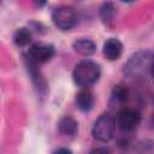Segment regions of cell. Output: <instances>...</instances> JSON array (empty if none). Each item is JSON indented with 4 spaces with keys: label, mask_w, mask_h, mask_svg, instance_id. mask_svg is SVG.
<instances>
[{
    "label": "cell",
    "mask_w": 154,
    "mask_h": 154,
    "mask_svg": "<svg viewBox=\"0 0 154 154\" xmlns=\"http://www.w3.org/2000/svg\"><path fill=\"white\" fill-rule=\"evenodd\" d=\"M89 154H111V153H109L108 149H106V148H103V147H100V148L93 149Z\"/></svg>",
    "instance_id": "15"
},
{
    "label": "cell",
    "mask_w": 154,
    "mask_h": 154,
    "mask_svg": "<svg viewBox=\"0 0 154 154\" xmlns=\"http://www.w3.org/2000/svg\"><path fill=\"white\" fill-rule=\"evenodd\" d=\"M72 48L76 53H78L83 57H89L95 52L96 45L90 38H78V40L73 41Z\"/></svg>",
    "instance_id": "9"
},
{
    "label": "cell",
    "mask_w": 154,
    "mask_h": 154,
    "mask_svg": "<svg viewBox=\"0 0 154 154\" xmlns=\"http://www.w3.org/2000/svg\"><path fill=\"white\" fill-rule=\"evenodd\" d=\"M100 76H101L100 65L89 59L77 63L72 71L73 82L82 88H88L89 85L96 83Z\"/></svg>",
    "instance_id": "1"
},
{
    "label": "cell",
    "mask_w": 154,
    "mask_h": 154,
    "mask_svg": "<svg viewBox=\"0 0 154 154\" xmlns=\"http://www.w3.org/2000/svg\"><path fill=\"white\" fill-rule=\"evenodd\" d=\"M76 105L78 109L87 112L90 111L94 106V94L89 88H82L76 94Z\"/></svg>",
    "instance_id": "8"
},
{
    "label": "cell",
    "mask_w": 154,
    "mask_h": 154,
    "mask_svg": "<svg viewBox=\"0 0 154 154\" xmlns=\"http://www.w3.org/2000/svg\"><path fill=\"white\" fill-rule=\"evenodd\" d=\"M58 130L61 135L64 136H75L78 131V124L77 122L70 117V116H65L63 117L59 122H58Z\"/></svg>",
    "instance_id": "10"
},
{
    "label": "cell",
    "mask_w": 154,
    "mask_h": 154,
    "mask_svg": "<svg viewBox=\"0 0 154 154\" xmlns=\"http://www.w3.org/2000/svg\"><path fill=\"white\" fill-rule=\"evenodd\" d=\"M102 53L107 60H118L123 53V43L118 38L111 37L103 43Z\"/></svg>",
    "instance_id": "7"
},
{
    "label": "cell",
    "mask_w": 154,
    "mask_h": 154,
    "mask_svg": "<svg viewBox=\"0 0 154 154\" xmlns=\"http://www.w3.org/2000/svg\"><path fill=\"white\" fill-rule=\"evenodd\" d=\"M52 20L54 25L60 30H70L77 23V14L71 6L61 5L53 10L52 12Z\"/></svg>",
    "instance_id": "4"
},
{
    "label": "cell",
    "mask_w": 154,
    "mask_h": 154,
    "mask_svg": "<svg viewBox=\"0 0 154 154\" xmlns=\"http://www.w3.org/2000/svg\"><path fill=\"white\" fill-rule=\"evenodd\" d=\"M129 96V90L124 85H114L112 94H111V106H122L126 102Z\"/></svg>",
    "instance_id": "12"
},
{
    "label": "cell",
    "mask_w": 154,
    "mask_h": 154,
    "mask_svg": "<svg viewBox=\"0 0 154 154\" xmlns=\"http://www.w3.org/2000/svg\"><path fill=\"white\" fill-rule=\"evenodd\" d=\"M116 130V120L109 114H101L94 123L91 135L100 142H108L113 138Z\"/></svg>",
    "instance_id": "3"
},
{
    "label": "cell",
    "mask_w": 154,
    "mask_h": 154,
    "mask_svg": "<svg viewBox=\"0 0 154 154\" xmlns=\"http://www.w3.org/2000/svg\"><path fill=\"white\" fill-rule=\"evenodd\" d=\"M26 66L29 69V72H30V76H31V79L34 82V84L36 85V88L38 89V91L41 93H45L47 90V82L46 79L43 78V76L41 75L40 70H38V65L26 60Z\"/></svg>",
    "instance_id": "11"
},
{
    "label": "cell",
    "mask_w": 154,
    "mask_h": 154,
    "mask_svg": "<svg viewBox=\"0 0 154 154\" xmlns=\"http://www.w3.org/2000/svg\"><path fill=\"white\" fill-rule=\"evenodd\" d=\"M117 123L122 130L132 131L141 123V114L134 108H122L117 116Z\"/></svg>",
    "instance_id": "6"
},
{
    "label": "cell",
    "mask_w": 154,
    "mask_h": 154,
    "mask_svg": "<svg viewBox=\"0 0 154 154\" xmlns=\"http://www.w3.org/2000/svg\"><path fill=\"white\" fill-rule=\"evenodd\" d=\"M149 72H150V76L154 81V55L152 57V61H150V67H149Z\"/></svg>",
    "instance_id": "17"
},
{
    "label": "cell",
    "mask_w": 154,
    "mask_h": 154,
    "mask_svg": "<svg viewBox=\"0 0 154 154\" xmlns=\"http://www.w3.org/2000/svg\"><path fill=\"white\" fill-rule=\"evenodd\" d=\"M54 54H55L54 46L47 43H36L31 46L25 59L36 65H41L48 63L54 57Z\"/></svg>",
    "instance_id": "5"
},
{
    "label": "cell",
    "mask_w": 154,
    "mask_h": 154,
    "mask_svg": "<svg viewBox=\"0 0 154 154\" xmlns=\"http://www.w3.org/2000/svg\"><path fill=\"white\" fill-rule=\"evenodd\" d=\"M152 55L148 51H141L135 53L124 66V73L129 77H140L146 71H149Z\"/></svg>",
    "instance_id": "2"
},
{
    "label": "cell",
    "mask_w": 154,
    "mask_h": 154,
    "mask_svg": "<svg viewBox=\"0 0 154 154\" xmlns=\"http://www.w3.org/2000/svg\"><path fill=\"white\" fill-rule=\"evenodd\" d=\"M53 154H72V150H71V149H69V148L63 147V148H59V149L54 150V152H53Z\"/></svg>",
    "instance_id": "16"
},
{
    "label": "cell",
    "mask_w": 154,
    "mask_h": 154,
    "mask_svg": "<svg viewBox=\"0 0 154 154\" xmlns=\"http://www.w3.org/2000/svg\"><path fill=\"white\" fill-rule=\"evenodd\" d=\"M32 40L31 30L28 28H19L16 30L13 35V41L18 47H25L28 46Z\"/></svg>",
    "instance_id": "13"
},
{
    "label": "cell",
    "mask_w": 154,
    "mask_h": 154,
    "mask_svg": "<svg viewBox=\"0 0 154 154\" xmlns=\"http://www.w3.org/2000/svg\"><path fill=\"white\" fill-rule=\"evenodd\" d=\"M99 14H100L101 22L105 25H109L113 22V18H114V14H116L114 5L112 2H103L100 7Z\"/></svg>",
    "instance_id": "14"
}]
</instances>
